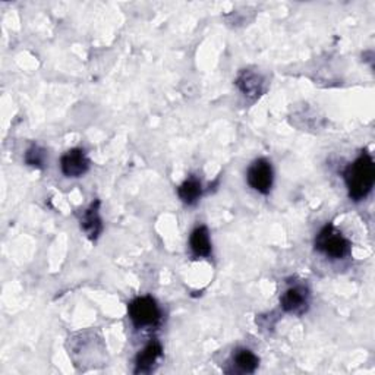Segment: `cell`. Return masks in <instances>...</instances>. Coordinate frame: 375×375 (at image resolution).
I'll return each mask as SVG.
<instances>
[{
    "instance_id": "1",
    "label": "cell",
    "mask_w": 375,
    "mask_h": 375,
    "mask_svg": "<svg viewBox=\"0 0 375 375\" xmlns=\"http://www.w3.org/2000/svg\"><path fill=\"white\" fill-rule=\"evenodd\" d=\"M343 178L349 191V196L354 201H362L372 191L375 184V164L368 152L362 154L349 164L343 173Z\"/></svg>"
},
{
    "instance_id": "2",
    "label": "cell",
    "mask_w": 375,
    "mask_h": 375,
    "mask_svg": "<svg viewBox=\"0 0 375 375\" xmlns=\"http://www.w3.org/2000/svg\"><path fill=\"white\" fill-rule=\"evenodd\" d=\"M315 249L333 260H342L351 254V242L333 224H327L315 238Z\"/></svg>"
},
{
    "instance_id": "3",
    "label": "cell",
    "mask_w": 375,
    "mask_h": 375,
    "mask_svg": "<svg viewBox=\"0 0 375 375\" xmlns=\"http://www.w3.org/2000/svg\"><path fill=\"white\" fill-rule=\"evenodd\" d=\"M130 318L137 329L156 327L162 321V311L152 296H138L128 307Z\"/></svg>"
},
{
    "instance_id": "4",
    "label": "cell",
    "mask_w": 375,
    "mask_h": 375,
    "mask_svg": "<svg viewBox=\"0 0 375 375\" xmlns=\"http://www.w3.org/2000/svg\"><path fill=\"white\" fill-rule=\"evenodd\" d=\"M246 181L253 189L267 195L273 186V167L265 159L255 160L248 169Z\"/></svg>"
},
{
    "instance_id": "5",
    "label": "cell",
    "mask_w": 375,
    "mask_h": 375,
    "mask_svg": "<svg viewBox=\"0 0 375 375\" xmlns=\"http://www.w3.org/2000/svg\"><path fill=\"white\" fill-rule=\"evenodd\" d=\"M280 304L285 312L302 315L308 310L310 290L304 285L290 286L280 297Z\"/></svg>"
},
{
    "instance_id": "6",
    "label": "cell",
    "mask_w": 375,
    "mask_h": 375,
    "mask_svg": "<svg viewBox=\"0 0 375 375\" xmlns=\"http://www.w3.org/2000/svg\"><path fill=\"white\" fill-rule=\"evenodd\" d=\"M60 169L66 178H81L90 169V160L80 148L69 149L60 160Z\"/></svg>"
},
{
    "instance_id": "7",
    "label": "cell",
    "mask_w": 375,
    "mask_h": 375,
    "mask_svg": "<svg viewBox=\"0 0 375 375\" xmlns=\"http://www.w3.org/2000/svg\"><path fill=\"white\" fill-rule=\"evenodd\" d=\"M163 355V346L159 340H152L142 351L137 355L135 359V374L152 372L157 361Z\"/></svg>"
},
{
    "instance_id": "8",
    "label": "cell",
    "mask_w": 375,
    "mask_h": 375,
    "mask_svg": "<svg viewBox=\"0 0 375 375\" xmlns=\"http://www.w3.org/2000/svg\"><path fill=\"white\" fill-rule=\"evenodd\" d=\"M81 229L91 241H95L103 231L102 217H100V201H94L81 218Z\"/></svg>"
},
{
    "instance_id": "9",
    "label": "cell",
    "mask_w": 375,
    "mask_h": 375,
    "mask_svg": "<svg viewBox=\"0 0 375 375\" xmlns=\"http://www.w3.org/2000/svg\"><path fill=\"white\" fill-rule=\"evenodd\" d=\"M189 245L195 257H203L207 258L211 255V241L210 233L206 226L196 228L189 238Z\"/></svg>"
},
{
    "instance_id": "10",
    "label": "cell",
    "mask_w": 375,
    "mask_h": 375,
    "mask_svg": "<svg viewBox=\"0 0 375 375\" xmlns=\"http://www.w3.org/2000/svg\"><path fill=\"white\" fill-rule=\"evenodd\" d=\"M239 90L248 97H258L263 93V78L251 70H242L236 80Z\"/></svg>"
},
{
    "instance_id": "11",
    "label": "cell",
    "mask_w": 375,
    "mask_h": 375,
    "mask_svg": "<svg viewBox=\"0 0 375 375\" xmlns=\"http://www.w3.org/2000/svg\"><path fill=\"white\" fill-rule=\"evenodd\" d=\"M260 365L258 356L249 351V349H239L236 354H233V366H236L238 372L242 374H253Z\"/></svg>"
},
{
    "instance_id": "12",
    "label": "cell",
    "mask_w": 375,
    "mask_h": 375,
    "mask_svg": "<svg viewBox=\"0 0 375 375\" xmlns=\"http://www.w3.org/2000/svg\"><path fill=\"white\" fill-rule=\"evenodd\" d=\"M178 195L182 201L188 206H194L199 201V198L203 195V186L196 178H189L186 179L179 188H178Z\"/></svg>"
},
{
    "instance_id": "13",
    "label": "cell",
    "mask_w": 375,
    "mask_h": 375,
    "mask_svg": "<svg viewBox=\"0 0 375 375\" xmlns=\"http://www.w3.org/2000/svg\"><path fill=\"white\" fill-rule=\"evenodd\" d=\"M44 162H46V152L38 145H31L27 149V153H25V163L33 167L41 169L44 166Z\"/></svg>"
}]
</instances>
